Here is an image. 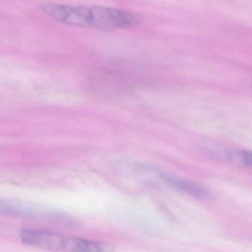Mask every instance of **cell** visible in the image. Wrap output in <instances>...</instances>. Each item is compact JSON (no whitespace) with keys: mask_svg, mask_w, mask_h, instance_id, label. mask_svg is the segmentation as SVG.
Here are the masks:
<instances>
[{"mask_svg":"<svg viewBox=\"0 0 252 252\" xmlns=\"http://www.w3.org/2000/svg\"><path fill=\"white\" fill-rule=\"evenodd\" d=\"M41 12L57 22L75 28H95L103 31L130 29L142 25L140 13L103 5H68L44 2Z\"/></svg>","mask_w":252,"mask_h":252,"instance_id":"6da1fadb","label":"cell"},{"mask_svg":"<svg viewBox=\"0 0 252 252\" xmlns=\"http://www.w3.org/2000/svg\"><path fill=\"white\" fill-rule=\"evenodd\" d=\"M0 216L42 220L65 227L78 225V222L68 213L18 198H0Z\"/></svg>","mask_w":252,"mask_h":252,"instance_id":"7a4b0ae2","label":"cell"},{"mask_svg":"<svg viewBox=\"0 0 252 252\" xmlns=\"http://www.w3.org/2000/svg\"><path fill=\"white\" fill-rule=\"evenodd\" d=\"M63 238L62 234L41 229H23L20 232L22 244L47 251L61 252Z\"/></svg>","mask_w":252,"mask_h":252,"instance_id":"3957f363","label":"cell"},{"mask_svg":"<svg viewBox=\"0 0 252 252\" xmlns=\"http://www.w3.org/2000/svg\"><path fill=\"white\" fill-rule=\"evenodd\" d=\"M115 247L109 243L90 241L73 236H64L61 252H113Z\"/></svg>","mask_w":252,"mask_h":252,"instance_id":"277c9868","label":"cell"},{"mask_svg":"<svg viewBox=\"0 0 252 252\" xmlns=\"http://www.w3.org/2000/svg\"><path fill=\"white\" fill-rule=\"evenodd\" d=\"M163 180L165 181L166 183L174 188L178 190L181 191L184 193L188 194L192 197L198 198H206L209 195L208 191L205 188L199 184L191 181L184 180V179H178L173 176L161 174Z\"/></svg>","mask_w":252,"mask_h":252,"instance_id":"5b68a950","label":"cell"},{"mask_svg":"<svg viewBox=\"0 0 252 252\" xmlns=\"http://www.w3.org/2000/svg\"><path fill=\"white\" fill-rule=\"evenodd\" d=\"M240 157L241 158V161L246 167H250L252 165V153L250 151H241L240 153Z\"/></svg>","mask_w":252,"mask_h":252,"instance_id":"8992f818","label":"cell"}]
</instances>
